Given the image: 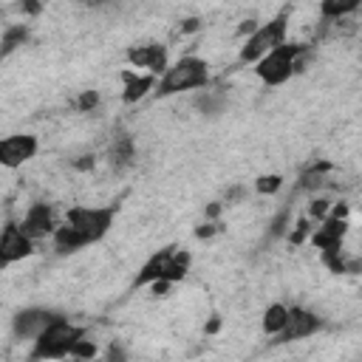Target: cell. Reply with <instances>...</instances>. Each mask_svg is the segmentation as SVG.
Returning a JSON list of instances; mask_svg holds the SVG:
<instances>
[{
  "instance_id": "cell-1",
  "label": "cell",
  "mask_w": 362,
  "mask_h": 362,
  "mask_svg": "<svg viewBox=\"0 0 362 362\" xmlns=\"http://www.w3.org/2000/svg\"><path fill=\"white\" fill-rule=\"evenodd\" d=\"M116 206H71L65 223L54 229L57 255H74L88 243H96L113 226Z\"/></svg>"
},
{
  "instance_id": "cell-2",
  "label": "cell",
  "mask_w": 362,
  "mask_h": 362,
  "mask_svg": "<svg viewBox=\"0 0 362 362\" xmlns=\"http://www.w3.org/2000/svg\"><path fill=\"white\" fill-rule=\"evenodd\" d=\"M209 82V65L201 57H181L175 65H167V71L158 76L153 93L158 99L175 96L181 90H192V88H204Z\"/></svg>"
},
{
  "instance_id": "cell-3",
  "label": "cell",
  "mask_w": 362,
  "mask_h": 362,
  "mask_svg": "<svg viewBox=\"0 0 362 362\" xmlns=\"http://www.w3.org/2000/svg\"><path fill=\"white\" fill-rule=\"evenodd\" d=\"M82 337H85V328L68 322V320L59 314L51 325H45L42 334L34 337L31 362H37V359H65V356H71L74 345H76Z\"/></svg>"
},
{
  "instance_id": "cell-4",
  "label": "cell",
  "mask_w": 362,
  "mask_h": 362,
  "mask_svg": "<svg viewBox=\"0 0 362 362\" xmlns=\"http://www.w3.org/2000/svg\"><path fill=\"white\" fill-rule=\"evenodd\" d=\"M189 252L178 249V246H167V249H158L144 266L141 272L136 274V286H153V283H178L187 277L189 272Z\"/></svg>"
},
{
  "instance_id": "cell-5",
  "label": "cell",
  "mask_w": 362,
  "mask_h": 362,
  "mask_svg": "<svg viewBox=\"0 0 362 362\" xmlns=\"http://www.w3.org/2000/svg\"><path fill=\"white\" fill-rule=\"evenodd\" d=\"M305 54V45L300 42H283L277 45L274 51H269L263 59L255 62V74L263 85L274 88V85H283L294 76V71H300V57Z\"/></svg>"
},
{
  "instance_id": "cell-6",
  "label": "cell",
  "mask_w": 362,
  "mask_h": 362,
  "mask_svg": "<svg viewBox=\"0 0 362 362\" xmlns=\"http://www.w3.org/2000/svg\"><path fill=\"white\" fill-rule=\"evenodd\" d=\"M286 31H288V8H283V11H280L277 17H272L269 23L257 25V28L249 34V40L243 42L238 59H240V62H257V59H263L269 51H274L277 45L286 42Z\"/></svg>"
},
{
  "instance_id": "cell-7",
  "label": "cell",
  "mask_w": 362,
  "mask_h": 362,
  "mask_svg": "<svg viewBox=\"0 0 362 362\" xmlns=\"http://www.w3.org/2000/svg\"><path fill=\"white\" fill-rule=\"evenodd\" d=\"M320 328H322V317H317V314H314V311H308V308L294 305V308H288V317H286L283 331H280L277 337H272V342H274V345L297 342V339H305V337L317 334Z\"/></svg>"
},
{
  "instance_id": "cell-8",
  "label": "cell",
  "mask_w": 362,
  "mask_h": 362,
  "mask_svg": "<svg viewBox=\"0 0 362 362\" xmlns=\"http://www.w3.org/2000/svg\"><path fill=\"white\" fill-rule=\"evenodd\" d=\"M40 150V141L37 136L31 133H11V136H3L0 139V167H8V170H17L23 167L25 161H31Z\"/></svg>"
},
{
  "instance_id": "cell-9",
  "label": "cell",
  "mask_w": 362,
  "mask_h": 362,
  "mask_svg": "<svg viewBox=\"0 0 362 362\" xmlns=\"http://www.w3.org/2000/svg\"><path fill=\"white\" fill-rule=\"evenodd\" d=\"M31 255H34V240L23 235L20 223L8 221V223L3 226V232H0V272L8 269V266L17 263V260L31 257Z\"/></svg>"
},
{
  "instance_id": "cell-10",
  "label": "cell",
  "mask_w": 362,
  "mask_h": 362,
  "mask_svg": "<svg viewBox=\"0 0 362 362\" xmlns=\"http://www.w3.org/2000/svg\"><path fill=\"white\" fill-rule=\"evenodd\" d=\"M345 232H348V218L328 212V215L320 221V226L311 232V243H314L320 252H328V249H339V246H342V238H345Z\"/></svg>"
},
{
  "instance_id": "cell-11",
  "label": "cell",
  "mask_w": 362,
  "mask_h": 362,
  "mask_svg": "<svg viewBox=\"0 0 362 362\" xmlns=\"http://www.w3.org/2000/svg\"><path fill=\"white\" fill-rule=\"evenodd\" d=\"M57 317H59V314H57V311H48V308H23V311L14 314L11 328H14V334H17L20 339H34V337L42 334L45 325H51Z\"/></svg>"
},
{
  "instance_id": "cell-12",
  "label": "cell",
  "mask_w": 362,
  "mask_h": 362,
  "mask_svg": "<svg viewBox=\"0 0 362 362\" xmlns=\"http://www.w3.org/2000/svg\"><path fill=\"white\" fill-rule=\"evenodd\" d=\"M127 62L136 68H147L150 76H161L167 71V45L150 42V45L127 48Z\"/></svg>"
},
{
  "instance_id": "cell-13",
  "label": "cell",
  "mask_w": 362,
  "mask_h": 362,
  "mask_svg": "<svg viewBox=\"0 0 362 362\" xmlns=\"http://www.w3.org/2000/svg\"><path fill=\"white\" fill-rule=\"evenodd\" d=\"M20 229L25 238L37 240V238H45V235H54L57 223H54V212L48 204H31L25 218L20 221Z\"/></svg>"
},
{
  "instance_id": "cell-14",
  "label": "cell",
  "mask_w": 362,
  "mask_h": 362,
  "mask_svg": "<svg viewBox=\"0 0 362 362\" xmlns=\"http://www.w3.org/2000/svg\"><path fill=\"white\" fill-rule=\"evenodd\" d=\"M122 82H124V90H122V102H124V105H133V102L144 99V96L156 88V76H150V74L124 71V74H122Z\"/></svg>"
},
{
  "instance_id": "cell-15",
  "label": "cell",
  "mask_w": 362,
  "mask_h": 362,
  "mask_svg": "<svg viewBox=\"0 0 362 362\" xmlns=\"http://www.w3.org/2000/svg\"><path fill=\"white\" fill-rule=\"evenodd\" d=\"M286 317H288V308L283 303H272L266 311H263V331L269 337H277L286 325Z\"/></svg>"
},
{
  "instance_id": "cell-16",
  "label": "cell",
  "mask_w": 362,
  "mask_h": 362,
  "mask_svg": "<svg viewBox=\"0 0 362 362\" xmlns=\"http://www.w3.org/2000/svg\"><path fill=\"white\" fill-rule=\"evenodd\" d=\"M25 40H28V25H11V28H6V34H3V40H0V62H3L8 54H14Z\"/></svg>"
},
{
  "instance_id": "cell-17",
  "label": "cell",
  "mask_w": 362,
  "mask_h": 362,
  "mask_svg": "<svg viewBox=\"0 0 362 362\" xmlns=\"http://www.w3.org/2000/svg\"><path fill=\"white\" fill-rule=\"evenodd\" d=\"M133 156H136V150H133V141L124 136V139H119L113 147H110V164L113 167H127L130 161H133Z\"/></svg>"
},
{
  "instance_id": "cell-18",
  "label": "cell",
  "mask_w": 362,
  "mask_h": 362,
  "mask_svg": "<svg viewBox=\"0 0 362 362\" xmlns=\"http://www.w3.org/2000/svg\"><path fill=\"white\" fill-rule=\"evenodd\" d=\"M359 8V0H325L322 6H320V11H322V17H328V20H339L342 14H351V11H356Z\"/></svg>"
},
{
  "instance_id": "cell-19",
  "label": "cell",
  "mask_w": 362,
  "mask_h": 362,
  "mask_svg": "<svg viewBox=\"0 0 362 362\" xmlns=\"http://www.w3.org/2000/svg\"><path fill=\"white\" fill-rule=\"evenodd\" d=\"M328 170H331L328 161H320V164L308 167V170L303 173V178H300V189H314V187H320V184H322V173H328Z\"/></svg>"
},
{
  "instance_id": "cell-20",
  "label": "cell",
  "mask_w": 362,
  "mask_h": 362,
  "mask_svg": "<svg viewBox=\"0 0 362 362\" xmlns=\"http://www.w3.org/2000/svg\"><path fill=\"white\" fill-rule=\"evenodd\" d=\"M71 356H74V359H85V362H93V359H96V345H93L90 339H85V337H82V339L74 345Z\"/></svg>"
},
{
  "instance_id": "cell-21",
  "label": "cell",
  "mask_w": 362,
  "mask_h": 362,
  "mask_svg": "<svg viewBox=\"0 0 362 362\" xmlns=\"http://www.w3.org/2000/svg\"><path fill=\"white\" fill-rule=\"evenodd\" d=\"M280 184H283L280 175H260V178L255 181V189H257L260 195H272V192L280 189Z\"/></svg>"
},
{
  "instance_id": "cell-22",
  "label": "cell",
  "mask_w": 362,
  "mask_h": 362,
  "mask_svg": "<svg viewBox=\"0 0 362 362\" xmlns=\"http://www.w3.org/2000/svg\"><path fill=\"white\" fill-rule=\"evenodd\" d=\"M328 209H331V204H328L325 198H317V201H311L308 215H311V218H317V221H322V218L328 215Z\"/></svg>"
},
{
  "instance_id": "cell-23",
  "label": "cell",
  "mask_w": 362,
  "mask_h": 362,
  "mask_svg": "<svg viewBox=\"0 0 362 362\" xmlns=\"http://www.w3.org/2000/svg\"><path fill=\"white\" fill-rule=\"evenodd\" d=\"M96 105H99V93H96V90H85V93L79 96V102H76L79 110H93Z\"/></svg>"
},
{
  "instance_id": "cell-24",
  "label": "cell",
  "mask_w": 362,
  "mask_h": 362,
  "mask_svg": "<svg viewBox=\"0 0 362 362\" xmlns=\"http://www.w3.org/2000/svg\"><path fill=\"white\" fill-rule=\"evenodd\" d=\"M308 229H311V226H308V218H303V221L297 223V229L288 235V240H291V243H303V240H305V235H308Z\"/></svg>"
},
{
  "instance_id": "cell-25",
  "label": "cell",
  "mask_w": 362,
  "mask_h": 362,
  "mask_svg": "<svg viewBox=\"0 0 362 362\" xmlns=\"http://www.w3.org/2000/svg\"><path fill=\"white\" fill-rule=\"evenodd\" d=\"M286 218H288V209H283V212L274 218V223H272V229H269V232H272V235H280V232L286 229V226H283V223H286Z\"/></svg>"
},
{
  "instance_id": "cell-26",
  "label": "cell",
  "mask_w": 362,
  "mask_h": 362,
  "mask_svg": "<svg viewBox=\"0 0 362 362\" xmlns=\"http://www.w3.org/2000/svg\"><path fill=\"white\" fill-rule=\"evenodd\" d=\"M198 28H201V20L198 17H189V20L181 23V34H189V31H198Z\"/></svg>"
},
{
  "instance_id": "cell-27",
  "label": "cell",
  "mask_w": 362,
  "mask_h": 362,
  "mask_svg": "<svg viewBox=\"0 0 362 362\" xmlns=\"http://www.w3.org/2000/svg\"><path fill=\"white\" fill-rule=\"evenodd\" d=\"M105 362H124V351L119 348V345H110V351H107V359Z\"/></svg>"
},
{
  "instance_id": "cell-28",
  "label": "cell",
  "mask_w": 362,
  "mask_h": 362,
  "mask_svg": "<svg viewBox=\"0 0 362 362\" xmlns=\"http://www.w3.org/2000/svg\"><path fill=\"white\" fill-rule=\"evenodd\" d=\"M218 232V226L215 223H204V226H198L195 229V238H209V235H215Z\"/></svg>"
},
{
  "instance_id": "cell-29",
  "label": "cell",
  "mask_w": 362,
  "mask_h": 362,
  "mask_svg": "<svg viewBox=\"0 0 362 362\" xmlns=\"http://www.w3.org/2000/svg\"><path fill=\"white\" fill-rule=\"evenodd\" d=\"M74 167H76V170H90V167H93V156H82L79 161H74Z\"/></svg>"
},
{
  "instance_id": "cell-30",
  "label": "cell",
  "mask_w": 362,
  "mask_h": 362,
  "mask_svg": "<svg viewBox=\"0 0 362 362\" xmlns=\"http://www.w3.org/2000/svg\"><path fill=\"white\" fill-rule=\"evenodd\" d=\"M218 328H221V320H218V317H212V320H209V325H206L204 331H206V334H215Z\"/></svg>"
},
{
  "instance_id": "cell-31",
  "label": "cell",
  "mask_w": 362,
  "mask_h": 362,
  "mask_svg": "<svg viewBox=\"0 0 362 362\" xmlns=\"http://www.w3.org/2000/svg\"><path fill=\"white\" fill-rule=\"evenodd\" d=\"M23 8H25V11H28V14H37V11H40V6H37V3H25V6H23Z\"/></svg>"
},
{
  "instance_id": "cell-32",
  "label": "cell",
  "mask_w": 362,
  "mask_h": 362,
  "mask_svg": "<svg viewBox=\"0 0 362 362\" xmlns=\"http://www.w3.org/2000/svg\"><path fill=\"white\" fill-rule=\"evenodd\" d=\"M218 212H221V204H212V206H209V209H206V215H209V218H215V215H218Z\"/></svg>"
},
{
  "instance_id": "cell-33",
  "label": "cell",
  "mask_w": 362,
  "mask_h": 362,
  "mask_svg": "<svg viewBox=\"0 0 362 362\" xmlns=\"http://www.w3.org/2000/svg\"><path fill=\"white\" fill-rule=\"evenodd\" d=\"M62 362H85V359H74V356H71V359H68V356H65V359H62Z\"/></svg>"
}]
</instances>
